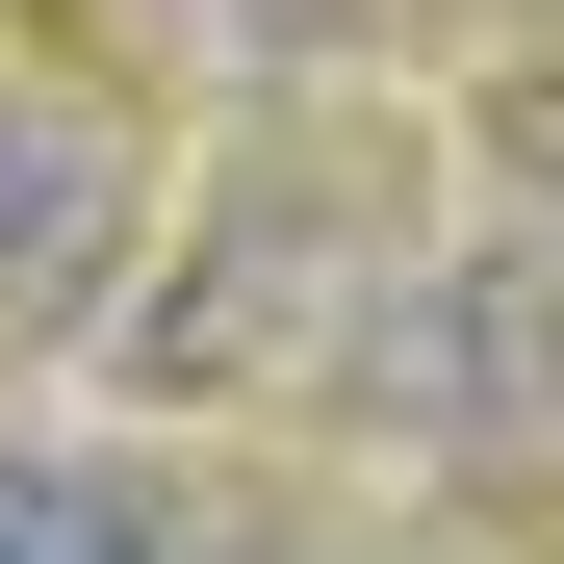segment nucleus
Here are the masks:
<instances>
[{"label":"nucleus","instance_id":"obj_1","mask_svg":"<svg viewBox=\"0 0 564 564\" xmlns=\"http://www.w3.org/2000/svg\"><path fill=\"white\" fill-rule=\"evenodd\" d=\"M386 257H411V206H386V154H308V129H257L206 206H180V257L154 282H104V359L129 386H334V334L386 308Z\"/></svg>","mask_w":564,"mask_h":564},{"label":"nucleus","instance_id":"obj_2","mask_svg":"<svg viewBox=\"0 0 564 564\" xmlns=\"http://www.w3.org/2000/svg\"><path fill=\"white\" fill-rule=\"evenodd\" d=\"M104 282H129V104L0 52V334H104Z\"/></svg>","mask_w":564,"mask_h":564},{"label":"nucleus","instance_id":"obj_3","mask_svg":"<svg viewBox=\"0 0 564 564\" xmlns=\"http://www.w3.org/2000/svg\"><path fill=\"white\" fill-rule=\"evenodd\" d=\"M104 52H129V77H231V104H257V77L359 52V0H104Z\"/></svg>","mask_w":564,"mask_h":564},{"label":"nucleus","instance_id":"obj_4","mask_svg":"<svg viewBox=\"0 0 564 564\" xmlns=\"http://www.w3.org/2000/svg\"><path fill=\"white\" fill-rule=\"evenodd\" d=\"M0 564H180L154 488H104V462H0Z\"/></svg>","mask_w":564,"mask_h":564}]
</instances>
